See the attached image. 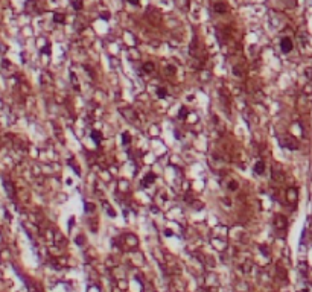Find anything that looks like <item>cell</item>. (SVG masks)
I'll return each instance as SVG.
<instances>
[{"instance_id": "23", "label": "cell", "mask_w": 312, "mask_h": 292, "mask_svg": "<svg viewBox=\"0 0 312 292\" xmlns=\"http://www.w3.org/2000/svg\"><path fill=\"white\" fill-rule=\"evenodd\" d=\"M174 73H175V67L174 65H168V67H166V75L169 76V75H174Z\"/></svg>"}, {"instance_id": "18", "label": "cell", "mask_w": 312, "mask_h": 292, "mask_svg": "<svg viewBox=\"0 0 312 292\" xmlns=\"http://www.w3.org/2000/svg\"><path fill=\"white\" fill-rule=\"evenodd\" d=\"M104 207H105V211L110 215V216H116V211H114L113 209H111V205L110 204H107V202H104Z\"/></svg>"}, {"instance_id": "6", "label": "cell", "mask_w": 312, "mask_h": 292, "mask_svg": "<svg viewBox=\"0 0 312 292\" xmlns=\"http://www.w3.org/2000/svg\"><path fill=\"white\" fill-rule=\"evenodd\" d=\"M286 198H288V201L291 202V204H295V202H297V190L294 187L288 189L286 190Z\"/></svg>"}, {"instance_id": "21", "label": "cell", "mask_w": 312, "mask_h": 292, "mask_svg": "<svg viewBox=\"0 0 312 292\" xmlns=\"http://www.w3.org/2000/svg\"><path fill=\"white\" fill-rule=\"evenodd\" d=\"M126 239L130 240V245H137V237H136V236H131V234H128V236H126Z\"/></svg>"}, {"instance_id": "16", "label": "cell", "mask_w": 312, "mask_h": 292, "mask_svg": "<svg viewBox=\"0 0 312 292\" xmlns=\"http://www.w3.org/2000/svg\"><path fill=\"white\" fill-rule=\"evenodd\" d=\"M91 139H93L96 143H99L100 139H102V135H100V132H99V131H91Z\"/></svg>"}, {"instance_id": "25", "label": "cell", "mask_w": 312, "mask_h": 292, "mask_svg": "<svg viewBox=\"0 0 312 292\" xmlns=\"http://www.w3.org/2000/svg\"><path fill=\"white\" fill-rule=\"evenodd\" d=\"M110 17L111 15H110V12H107V11H104L102 14H100V18H104V20H110Z\"/></svg>"}, {"instance_id": "9", "label": "cell", "mask_w": 312, "mask_h": 292, "mask_svg": "<svg viewBox=\"0 0 312 292\" xmlns=\"http://www.w3.org/2000/svg\"><path fill=\"white\" fill-rule=\"evenodd\" d=\"M272 180H276V181H282L283 180V174H282V170L280 169H277V167H272Z\"/></svg>"}, {"instance_id": "15", "label": "cell", "mask_w": 312, "mask_h": 292, "mask_svg": "<svg viewBox=\"0 0 312 292\" xmlns=\"http://www.w3.org/2000/svg\"><path fill=\"white\" fill-rule=\"evenodd\" d=\"M70 2H72V6H73L76 11H81V9H82V0H70Z\"/></svg>"}, {"instance_id": "4", "label": "cell", "mask_w": 312, "mask_h": 292, "mask_svg": "<svg viewBox=\"0 0 312 292\" xmlns=\"http://www.w3.org/2000/svg\"><path fill=\"white\" fill-rule=\"evenodd\" d=\"M120 113H122V116H124L128 122H137V117H136V113L133 111V110H130V108H124V110H120Z\"/></svg>"}, {"instance_id": "26", "label": "cell", "mask_w": 312, "mask_h": 292, "mask_svg": "<svg viewBox=\"0 0 312 292\" xmlns=\"http://www.w3.org/2000/svg\"><path fill=\"white\" fill-rule=\"evenodd\" d=\"M43 54H50V43H47V46H44L43 47Z\"/></svg>"}, {"instance_id": "28", "label": "cell", "mask_w": 312, "mask_h": 292, "mask_svg": "<svg viewBox=\"0 0 312 292\" xmlns=\"http://www.w3.org/2000/svg\"><path fill=\"white\" fill-rule=\"evenodd\" d=\"M73 224H75V218L72 216V218H70V221H69V227H73Z\"/></svg>"}, {"instance_id": "11", "label": "cell", "mask_w": 312, "mask_h": 292, "mask_svg": "<svg viewBox=\"0 0 312 292\" xmlns=\"http://www.w3.org/2000/svg\"><path fill=\"white\" fill-rule=\"evenodd\" d=\"M154 69H155V65H154V63H151V61H148V63L143 64V70L145 73H152Z\"/></svg>"}, {"instance_id": "17", "label": "cell", "mask_w": 312, "mask_h": 292, "mask_svg": "<svg viewBox=\"0 0 312 292\" xmlns=\"http://www.w3.org/2000/svg\"><path fill=\"white\" fill-rule=\"evenodd\" d=\"M70 79L73 81V87H75V90H79V84H78V78H76V75H75V73H70Z\"/></svg>"}, {"instance_id": "7", "label": "cell", "mask_w": 312, "mask_h": 292, "mask_svg": "<svg viewBox=\"0 0 312 292\" xmlns=\"http://www.w3.org/2000/svg\"><path fill=\"white\" fill-rule=\"evenodd\" d=\"M154 181H155V175H154L152 172H151V174H148V175L143 178V181H142V186H145V187H148V186H151V184L154 183Z\"/></svg>"}, {"instance_id": "10", "label": "cell", "mask_w": 312, "mask_h": 292, "mask_svg": "<svg viewBox=\"0 0 312 292\" xmlns=\"http://www.w3.org/2000/svg\"><path fill=\"white\" fill-rule=\"evenodd\" d=\"M54 21H55V23L63 24L65 21V15L63 14V12H55V14H54Z\"/></svg>"}, {"instance_id": "5", "label": "cell", "mask_w": 312, "mask_h": 292, "mask_svg": "<svg viewBox=\"0 0 312 292\" xmlns=\"http://www.w3.org/2000/svg\"><path fill=\"white\" fill-rule=\"evenodd\" d=\"M213 9H215L216 14H225V12L228 11V6H227V3H224V2H216L215 6H213Z\"/></svg>"}, {"instance_id": "24", "label": "cell", "mask_w": 312, "mask_h": 292, "mask_svg": "<svg viewBox=\"0 0 312 292\" xmlns=\"http://www.w3.org/2000/svg\"><path fill=\"white\" fill-rule=\"evenodd\" d=\"M5 184H6V189H8L9 196H14V189H12V186H9V183H5Z\"/></svg>"}, {"instance_id": "22", "label": "cell", "mask_w": 312, "mask_h": 292, "mask_svg": "<svg viewBox=\"0 0 312 292\" xmlns=\"http://www.w3.org/2000/svg\"><path fill=\"white\" fill-rule=\"evenodd\" d=\"M238 187H239V184L236 183V181H230V183H228V189L230 190H236Z\"/></svg>"}, {"instance_id": "13", "label": "cell", "mask_w": 312, "mask_h": 292, "mask_svg": "<svg viewBox=\"0 0 312 292\" xmlns=\"http://www.w3.org/2000/svg\"><path fill=\"white\" fill-rule=\"evenodd\" d=\"M166 94H168V91H166L165 87H159L157 88V97H160V99H165Z\"/></svg>"}, {"instance_id": "3", "label": "cell", "mask_w": 312, "mask_h": 292, "mask_svg": "<svg viewBox=\"0 0 312 292\" xmlns=\"http://www.w3.org/2000/svg\"><path fill=\"white\" fill-rule=\"evenodd\" d=\"M286 225H288V221H286V218H285L283 215H277L274 218V227L277 230H285V228H286Z\"/></svg>"}, {"instance_id": "1", "label": "cell", "mask_w": 312, "mask_h": 292, "mask_svg": "<svg viewBox=\"0 0 312 292\" xmlns=\"http://www.w3.org/2000/svg\"><path fill=\"white\" fill-rule=\"evenodd\" d=\"M279 143L282 148L285 149H291V151H295V149H298V141L294 139V137L288 135V134H283L279 137Z\"/></svg>"}, {"instance_id": "30", "label": "cell", "mask_w": 312, "mask_h": 292, "mask_svg": "<svg viewBox=\"0 0 312 292\" xmlns=\"http://www.w3.org/2000/svg\"><path fill=\"white\" fill-rule=\"evenodd\" d=\"M298 292H307L306 289H301V291H298Z\"/></svg>"}, {"instance_id": "14", "label": "cell", "mask_w": 312, "mask_h": 292, "mask_svg": "<svg viewBox=\"0 0 312 292\" xmlns=\"http://www.w3.org/2000/svg\"><path fill=\"white\" fill-rule=\"evenodd\" d=\"M187 116H189V110L186 107H181V108H180V111H178V117L180 119H186Z\"/></svg>"}, {"instance_id": "27", "label": "cell", "mask_w": 312, "mask_h": 292, "mask_svg": "<svg viewBox=\"0 0 312 292\" xmlns=\"http://www.w3.org/2000/svg\"><path fill=\"white\" fill-rule=\"evenodd\" d=\"M85 239H84V236H78L76 239H75V242L78 243V245H82V242H84Z\"/></svg>"}, {"instance_id": "2", "label": "cell", "mask_w": 312, "mask_h": 292, "mask_svg": "<svg viewBox=\"0 0 312 292\" xmlns=\"http://www.w3.org/2000/svg\"><path fill=\"white\" fill-rule=\"evenodd\" d=\"M292 47H294V44L291 41V38H288V37L282 38V41H280V49H282L283 54H289V52L292 50Z\"/></svg>"}, {"instance_id": "8", "label": "cell", "mask_w": 312, "mask_h": 292, "mask_svg": "<svg viewBox=\"0 0 312 292\" xmlns=\"http://www.w3.org/2000/svg\"><path fill=\"white\" fill-rule=\"evenodd\" d=\"M265 163H263L262 160L260 161H257L256 164H254V172H256L257 175H263V172H265Z\"/></svg>"}, {"instance_id": "19", "label": "cell", "mask_w": 312, "mask_h": 292, "mask_svg": "<svg viewBox=\"0 0 312 292\" xmlns=\"http://www.w3.org/2000/svg\"><path fill=\"white\" fill-rule=\"evenodd\" d=\"M122 141H124V145H128L131 141V137H130L128 132H124V134H122Z\"/></svg>"}, {"instance_id": "29", "label": "cell", "mask_w": 312, "mask_h": 292, "mask_svg": "<svg viewBox=\"0 0 312 292\" xmlns=\"http://www.w3.org/2000/svg\"><path fill=\"white\" fill-rule=\"evenodd\" d=\"M128 3H131V5H139V0H128Z\"/></svg>"}, {"instance_id": "20", "label": "cell", "mask_w": 312, "mask_h": 292, "mask_svg": "<svg viewBox=\"0 0 312 292\" xmlns=\"http://www.w3.org/2000/svg\"><path fill=\"white\" fill-rule=\"evenodd\" d=\"M85 211L87 213H90V211H95V204H91V202H85Z\"/></svg>"}, {"instance_id": "12", "label": "cell", "mask_w": 312, "mask_h": 292, "mask_svg": "<svg viewBox=\"0 0 312 292\" xmlns=\"http://www.w3.org/2000/svg\"><path fill=\"white\" fill-rule=\"evenodd\" d=\"M175 5L186 11L187 8H189V0H175Z\"/></svg>"}]
</instances>
